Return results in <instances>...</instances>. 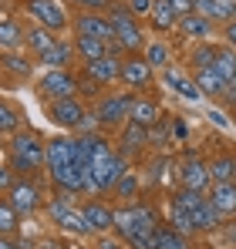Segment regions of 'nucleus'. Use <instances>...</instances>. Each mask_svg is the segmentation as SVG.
Segmentation results:
<instances>
[{"label":"nucleus","instance_id":"obj_1","mask_svg":"<svg viewBox=\"0 0 236 249\" xmlns=\"http://www.w3.org/2000/svg\"><path fill=\"white\" fill-rule=\"evenodd\" d=\"M162 226L156 206L149 202H128L115 212V229L118 236L128 243L132 249H156V232Z\"/></svg>","mask_w":236,"mask_h":249},{"label":"nucleus","instance_id":"obj_2","mask_svg":"<svg viewBox=\"0 0 236 249\" xmlns=\"http://www.w3.org/2000/svg\"><path fill=\"white\" fill-rule=\"evenodd\" d=\"M47 165L44 159V138L31 128H20L10 135V168L20 178H34L40 168Z\"/></svg>","mask_w":236,"mask_h":249},{"label":"nucleus","instance_id":"obj_3","mask_svg":"<svg viewBox=\"0 0 236 249\" xmlns=\"http://www.w3.org/2000/svg\"><path fill=\"white\" fill-rule=\"evenodd\" d=\"M108 24H112V31H115V41L121 44V51H128V54L145 51L142 24H138V17H132V10H128L125 3H112V7H108Z\"/></svg>","mask_w":236,"mask_h":249},{"label":"nucleus","instance_id":"obj_4","mask_svg":"<svg viewBox=\"0 0 236 249\" xmlns=\"http://www.w3.org/2000/svg\"><path fill=\"white\" fill-rule=\"evenodd\" d=\"M47 215H51V222H54L58 229H64V232L91 236V229H88V222H84L81 209H71V202H68V192H58V196L47 202Z\"/></svg>","mask_w":236,"mask_h":249},{"label":"nucleus","instance_id":"obj_5","mask_svg":"<svg viewBox=\"0 0 236 249\" xmlns=\"http://www.w3.org/2000/svg\"><path fill=\"white\" fill-rule=\"evenodd\" d=\"M7 202L17 209V215H31L44 206V189L38 178H14V185L7 189Z\"/></svg>","mask_w":236,"mask_h":249},{"label":"nucleus","instance_id":"obj_6","mask_svg":"<svg viewBox=\"0 0 236 249\" xmlns=\"http://www.w3.org/2000/svg\"><path fill=\"white\" fill-rule=\"evenodd\" d=\"M132 94L128 91H121V94H105L98 105H95V115H98V122L105 124V128H125L128 124V111H132Z\"/></svg>","mask_w":236,"mask_h":249},{"label":"nucleus","instance_id":"obj_7","mask_svg":"<svg viewBox=\"0 0 236 249\" xmlns=\"http://www.w3.org/2000/svg\"><path fill=\"white\" fill-rule=\"evenodd\" d=\"M38 91L47 98V101H61V98H75L78 94V78L64 68V71H47L40 74Z\"/></svg>","mask_w":236,"mask_h":249},{"label":"nucleus","instance_id":"obj_8","mask_svg":"<svg viewBox=\"0 0 236 249\" xmlns=\"http://www.w3.org/2000/svg\"><path fill=\"white\" fill-rule=\"evenodd\" d=\"M24 7L38 20V27H47V31H64L68 27V14L58 0H24Z\"/></svg>","mask_w":236,"mask_h":249},{"label":"nucleus","instance_id":"obj_9","mask_svg":"<svg viewBox=\"0 0 236 249\" xmlns=\"http://www.w3.org/2000/svg\"><path fill=\"white\" fill-rule=\"evenodd\" d=\"M84 105H81L78 98H61V101H47V118L58 124V128H64V131H78L81 118H84Z\"/></svg>","mask_w":236,"mask_h":249},{"label":"nucleus","instance_id":"obj_10","mask_svg":"<svg viewBox=\"0 0 236 249\" xmlns=\"http://www.w3.org/2000/svg\"><path fill=\"white\" fill-rule=\"evenodd\" d=\"M75 34L95 37V41H101V44H112V41H115V31H112L108 17L91 14V10H81L78 17H75Z\"/></svg>","mask_w":236,"mask_h":249},{"label":"nucleus","instance_id":"obj_11","mask_svg":"<svg viewBox=\"0 0 236 249\" xmlns=\"http://www.w3.org/2000/svg\"><path fill=\"white\" fill-rule=\"evenodd\" d=\"M179 185L182 189H196V192H209L213 178H209V162H202L199 155H189L182 168H179Z\"/></svg>","mask_w":236,"mask_h":249},{"label":"nucleus","instance_id":"obj_12","mask_svg":"<svg viewBox=\"0 0 236 249\" xmlns=\"http://www.w3.org/2000/svg\"><path fill=\"white\" fill-rule=\"evenodd\" d=\"M145 148H149V128L128 122L121 128V138H118V155H121L125 162H132V159L145 155Z\"/></svg>","mask_w":236,"mask_h":249},{"label":"nucleus","instance_id":"obj_13","mask_svg":"<svg viewBox=\"0 0 236 249\" xmlns=\"http://www.w3.org/2000/svg\"><path fill=\"white\" fill-rule=\"evenodd\" d=\"M118 81L125 84V88H145V84L152 81V64L145 61V54H132V57H125V61H121V74H118Z\"/></svg>","mask_w":236,"mask_h":249},{"label":"nucleus","instance_id":"obj_14","mask_svg":"<svg viewBox=\"0 0 236 249\" xmlns=\"http://www.w3.org/2000/svg\"><path fill=\"white\" fill-rule=\"evenodd\" d=\"M44 159H47V172L71 165L75 162V138H64V135L44 138Z\"/></svg>","mask_w":236,"mask_h":249},{"label":"nucleus","instance_id":"obj_15","mask_svg":"<svg viewBox=\"0 0 236 249\" xmlns=\"http://www.w3.org/2000/svg\"><path fill=\"white\" fill-rule=\"evenodd\" d=\"M206 196H209V206L223 215V222L236 215V182H213Z\"/></svg>","mask_w":236,"mask_h":249},{"label":"nucleus","instance_id":"obj_16","mask_svg":"<svg viewBox=\"0 0 236 249\" xmlns=\"http://www.w3.org/2000/svg\"><path fill=\"white\" fill-rule=\"evenodd\" d=\"M75 57L78 54H75V44L71 41H54L44 54H38V64H44L47 71H64V68H71Z\"/></svg>","mask_w":236,"mask_h":249},{"label":"nucleus","instance_id":"obj_17","mask_svg":"<svg viewBox=\"0 0 236 249\" xmlns=\"http://www.w3.org/2000/svg\"><path fill=\"white\" fill-rule=\"evenodd\" d=\"M81 215H84V222H88L91 232H108L115 226V209H108L105 202H98V199L84 202L81 206Z\"/></svg>","mask_w":236,"mask_h":249},{"label":"nucleus","instance_id":"obj_18","mask_svg":"<svg viewBox=\"0 0 236 249\" xmlns=\"http://www.w3.org/2000/svg\"><path fill=\"white\" fill-rule=\"evenodd\" d=\"M84 74H88L91 81H98V84H112V81H118V74H121V64H118V57L105 54V57H98V61H88V64H84Z\"/></svg>","mask_w":236,"mask_h":249},{"label":"nucleus","instance_id":"obj_19","mask_svg":"<svg viewBox=\"0 0 236 249\" xmlns=\"http://www.w3.org/2000/svg\"><path fill=\"white\" fill-rule=\"evenodd\" d=\"M196 14H202L206 20L230 24V20H236V3L233 0H196Z\"/></svg>","mask_w":236,"mask_h":249},{"label":"nucleus","instance_id":"obj_20","mask_svg":"<svg viewBox=\"0 0 236 249\" xmlns=\"http://www.w3.org/2000/svg\"><path fill=\"white\" fill-rule=\"evenodd\" d=\"M193 84L199 88L202 98H223V94H226V81H223L213 68H199L196 78H193Z\"/></svg>","mask_w":236,"mask_h":249},{"label":"nucleus","instance_id":"obj_21","mask_svg":"<svg viewBox=\"0 0 236 249\" xmlns=\"http://www.w3.org/2000/svg\"><path fill=\"white\" fill-rule=\"evenodd\" d=\"M158 118H162V111H158L156 101H149V98H135V101H132V111H128V122H132V124L152 128Z\"/></svg>","mask_w":236,"mask_h":249},{"label":"nucleus","instance_id":"obj_22","mask_svg":"<svg viewBox=\"0 0 236 249\" xmlns=\"http://www.w3.org/2000/svg\"><path fill=\"white\" fill-rule=\"evenodd\" d=\"M186 37H193V41H206L209 34H213V20H206L202 14H186V17H179V24H176Z\"/></svg>","mask_w":236,"mask_h":249},{"label":"nucleus","instance_id":"obj_23","mask_svg":"<svg viewBox=\"0 0 236 249\" xmlns=\"http://www.w3.org/2000/svg\"><path fill=\"white\" fill-rule=\"evenodd\" d=\"M162 81L169 84V88H172L176 94H182L186 101H199V98H202V94H199V88H196V84L189 81L186 74H179V71H172V68H165V71H162Z\"/></svg>","mask_w":236,"mask_h":249},{"label":"nucleus","instance_id":"obj_24","mask_svg":"<svg viewBox=\"0 0 236 249\" xmlns=\"http://www.w3.org/2000/svg\"><path fill=\"white\" fill-rule=\"evenodd\" d=\"M219 226H223V215H219L216 209L209 206V202H206V206H199L196 212H193V229H196V232H206V236H213Z\"/></svg>","mask_w":236,"mask_h":249},{"label":"nucleus","instance_id":"obj_25","mask_svg":"<svg viewBox=\"0 0 236 249\" xmlns=\"http://www.w3.org/2000/svg\"><path fill=\"white\" fill-rule=\"evenodd\" d=\"M75 54H78V61H98V57H105L108 51H105V44L101 41H95V37H84V34H75Z\"/></svg>","mask_w":236,"mask_h":249},{"label":"nucleus","instance_id":"obj_26","mask_svg":"<svg viewBox=\"0 0 236 249\" xmlns=\"http://www.w3.org/2000/svg\"><path fill=\"white\" fill-rule=\"evenodd\" d=\"M20 44H24V31H20V24L10 20V17H3V20H0V51L7 54V51H17Z\"/></svg>","mask_w":236,"mask_h":249},{"label":"nucleus","instance_id":"obj_27","mask_svg":"<svg viewBox=\"0 0 236 249\" xmlns=\"http://www.w3.org/2000/svg\"><path fill=\"white\" fill-rule=\"evenodd\" d=\"M209 178L213 182H236V155H216L209 162Z\"/></svg>","mask_w":236,"mask_h":249},{"label":"nucleus","instance_id":"obj_28","mask_svg":"<svg viewBox=\"0 0 236 249\" xmlns=\"http://www.w3.org/2000/svg\"><path fill=\"white\" fill-rule=\"evenodd\" d=\"M149 24H152L156 31H172V27L179 24V14H176L165 0H156V7H152V14H149Z\"/></svg>","mask_w":236,"mask_h":249},{"label":"nucleus","instance_id":"obj_29","mask_svg":"<svg viewBox=\"0 0 236 249\" xmlns=\"http://www.w3.org/2000/svg\"><path fill=\"white\" fill-rule=\"evenodd\" d=\"M213 71L230 84L236 78V51L233 47H216V61H213Z\"/></svg>","mask_w":236,"mask_h":249},{"label":"nucleus","instance_id":"obj_30","mask_svg":"<svg viewBox=\"0 0 236 249\" xmlns=\"http://www.w3.org/2000/svg\"><path fill=\"white\" fill-rule=\"evenodd\" d=\"M156 249H193V243H189V236L176 232L172 226H158V232H156Z\"/></svg>","mask_w":236,"mask_h":249},{"label":"nucleus","instance_id":"obj_31","mask_svg":"<svg viewBox=\"0 0 236 249\" xmlns=\"http://www.w3.org/2000/svg\"><path fill=\"white\" fill-rule=\"evenodd\" d=\"M169 202L182 206L186 212H196L199 206H206V202H209V196H206V192H196V189H182V185H179V189L169 196Z\"/></svg>","mask_w":236,"mask_h":249},{"label":"nucleus","instance_id":"obj_32","mask_svg":"<svg viewBox=\"0 0 236 249\" xmlns=\"http://www.w3.org/2000/svg\"><path fill=\"white\" fill-rule=\"evenodd\" d=\"M54 41H58V37H54V31H47V27H38V24H34L31 31H24V44H27L34 54H44V51H47V47H51Z\"/></svg>","mask_w":236,"mask_h":249},{"label":"nucleus","instance_id":"obj_33","mask_svg":"<svg viewBox=\"0 0 236 249\" xmlns=\"http://www.w3.org/2000/svg\"><path fill=\"white\" fill-rule=\"evenodd\" d=\"M169 226L176 229V232H182V236H193L196 229H193V212H186L182 206H176V202H169Z\"/></svg>","mask_w":236,"mask_h":249},{"label":"nucleus","instance_id":"obj_34","mask_svg":"<svg viewBox=\"0 0 236 249\" xmlns=\"http://www.w3.org/2000/svg\"><path fill=\"white\" fill-rule=\"evenodd\" d=\"M115 192L121 196V199L135 202V199H138V192H142V178H138L135 172H125V175H121V178L115 182Z\"/></svg>","mask_w":236,"mask_h":249},{"label":"nucleus","instance_id":"obj_35","mask_svg":"<svg viewBox=\"0 0 236 249\" xmlns=\"http://www.w3.org/2000/svg\"><path fill=\"white\" fill-rule=\"evenodd\" d=\"M145 61L152 64V71H156V68L165 71V68H169V61H172V54H169V47H165L162 41H152V44H145Z\"/></svg>","mask_w":236,"mask_h":249},{"label":"nucleus","instance_id":"obj_36","mask_svg":"<svg viewBox=\"0 0 236 249\" xmlns=\"http://www.w3.org/2000/svg\"><path fill=\"white\" fill-rule=\"evenodd\" d=\"M17 226H20L17 209L10 206L7 199H0V236H14V232H17Z\"/></svg>","mask_w":236,"mask_h":249},{"label":"nucleus","instance_id":"obj_37","mask_svg":"<svg viewBox=\"0 0 236 249\" xmlns=\"http://www.w3.org/2000/svg\"><path fill=\"white\" fill-rule=\"evenodd\" d=\"M14 135V131H20V111L14 108V105H7V101H0V135Z\"/></svg>","mask_w":236,"mask_h":249},{"label":"nucleus","instance_id":"obj_38","mask_svg":"<svg viewBox=\"0 0 236 249\" xmlns=\"http://www.w3.org/2000/svg\"><path fill=\"white\" fill-rule=\"evenodd\" d=\"M0 64H3L7 71H14L17 78H27V74L34 71V64H31L27 57H20V54H14V51H7V54L0 57Z\"/></svg>","mask_w":236,"mask_h":249},{"label":"nucleus","instance_id":"obj_39","mask_svg":"<svg viewBox=\"0 0 236 249\" xmlns=\"http://www.w3.org/2000/svg\"><path fill=\"white\" fill-rule=\"evenodd\" d=\"M169 138H172V122L158 118V122L149 128V145H156V148H165V145H169Z\"/></svg>","mask_w":236,"mask_h":249},{"label":"nucleus","instance_id":"obj_40","mask_svg":"<svg viewBox=\"0 0 236 249\" xmlns=\"http://www.w3.org/2000/svg\"><path fill=\"white\" fill-rule=\"evenodd\" d=\"M189 61H193V71H199V68H213V61H216V44H199Z\"/></svg>","mask_w":236,"mask_h":249},{"label":"nucleus","instance_id":"obj_41","mask_svg":"<svg viewBox=\"0 0 236 249\" xmlns=\"http://www.w3.org/2000/svg\"><path fill=\"white\" fill-rule=\"evenodd\" d=\"M213 236L223 243V249H236V222H223Z\"/></svg>","mask_w":236,"mask_h":249},{"label":"nucleus","instance_id":"obj_42","mask_svg":"<svg viewBox=\"0 0 236 249\" xmlns=\"http://www.w3.org/2000/svg\"><path fill=\"white\" fill-rule=\"evenodd\" d=\"M125 7L132 10V17H138V20L145 17V20H149V14H152V7H156V0H125Z\"/></svg>","mask_w":236,"mask_h":249},{"label":"nucleus","instance_id":"obj_43","mask_svg":"<svg viewBox=\"0 0 236 249\" xmlns=\"http://www.w3.org/2000/svg\"><path fill=\"white\" fill-rule=\"evenodd\" d=\"M98 128H101V122H98V115H95V111H84V118H81L78 131H81V135H95Z\"/></svg>","mask_w":236,"mask_h":249},{"label":"nucleus","instance_id":"obj_44","mask_svg":"<svg viewBox=\"0 0 236 249\" xmlns=\"http://www.w3.org/2000/svg\"><path fill=\"white\" fill-rule=\"evenodd\" d=\"M179 17H186V14H196V0H165Z\"/></svg>","mask_w":236,"mask_h":249},{"label":"nucleus","instance_id":"obj_45","mask_svg":"<svg viewBox=\"0 0 236 249\" xmlns=\"http://www.w3.org/2000/svg\"><path fill=\"white\" fill-rule=\"evenodd\" d=\"M71 7H81V10H98V7H112V0H64Z\"/></svg>","mask_w":236,"mask_h":249},{"label":"nucleus","instance_id":"obj_46","mask_svg":"<svg viewBox=\"0 0 236 249\" xmlns=\"http://www.w3.org/2000/svg\"><path fill=\"white\" fill-rule=\"evenodd\" d=\"M98 88H101V84L91 81L88 74H84V78H78V91H81V94H91V98H98Z\"/></svg>","mask_w":236,"mask_h":249},{"label":"nucleus","instance_id":"obj_47","mask_svg":"<svg viewBox=\"0 0 236 249\" xmlns=\"http://www.w3.org/2000/svg\"><path fill=\"white\" fill-rule=\"evenodd\" d=\"M14 178H17V175H14V168H10V165H0V192H7V189L14 185Z\"/></svg>","mask_w":236,"mask_h":249},{"label":"nucleus","instance_id":"obj_48","mask_svg":"<svg viewBox=\"0 0 236 249\" xmlns=\"http://www.w3.org/2000/svg\"><path fill=\"white\" fill-rule=\"evenodd\" d=\"M172 135H176L179 142H186V138H189V128H186L182 118H172Z\"/></svg>","mask_w":236,"mask_h":249},{"label":"nucleus","instance_id":"obj_49","mask_svg":"<svg viewBox=\"0 0 236 249\" xmlns=\"http://www.w3.org/2000/svg\"><path fill=\"white\" fill-rule=\"evenodd\" d=\"M223 98H226V105H230V108H236V78L226 84V94H223Z\"/></svg>","mask_w":236,"mask_h":249},{"label":"nucleus","instance_id":"obj_50","mask_svg":"<svg viewBox=\"0 0 236 249\" xmlns=\"http://www.w3.org/2000/svg\"><path fill=\"white\" fill-rule=\"evenodd\" d=\"M223 34H226V44L236 51V20H230V24H226V31H223Z\"/></svg>","mask_w":236,"mask_h":249},{"label":"nucleus","instance_id":"obj_51","mask_svg":"<svg viewBox=\"0 0 236 249\" xmlns=\"http://www.w3.org/2000/svg\"><path fill=\"white\" fill-rule=\"evenodd\" d=\"M0 249H20V243L14 236H0Z\"/></svg>","mask_w":236,"mask_h":249},{"label":"nucleus","instance_id":"obj_52","mask_svg":"<svg viewBox=\"0 0 236 249\" xmlns=\"http://www.w3.org/2000/svg\"><path fill=\"white\" fill-rule=\"evenodd\" d=\"M98 249H121V246H118L115 239H101V243H98Z\"/></svg>","mask_w":236,"mask_h":249},{"label":"nucleus","instance_id":"obj_53","mask_svg":"<svg viewBox=\"0 0 236 249\" xmlns=\"http://www.w3.org/2000/svg\"><path fill=\"white\" fill-rule=\"evenodd\" d=\"M68 249H84V246H68Z\"/></svg>","mask_w":236,"mask_h":249}]
</instances>
